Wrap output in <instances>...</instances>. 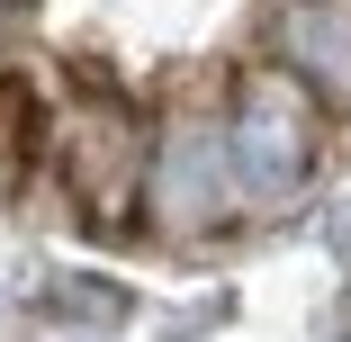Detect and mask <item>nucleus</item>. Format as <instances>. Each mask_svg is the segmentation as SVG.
Returning <instances> with one entry per match:
<instances>
[{
	"label": "nucleus",
	"mask_w": 351,
	"mask_h": 342,
	"mask_svg": "<svg viewBox=\"0 0 351 342\" xmlns=\"http://www.w3.org/2000/svg\"><path fill=\"white\" fill-rule=\"evenodd\" d=\"M226 154L252 208H289L324 162V90L298 63H252L226 90Z\"/></svg>",
	"instance_id": "f257e3e1"
},
{
	"label": "nucleus",
	"mask_w": 351,
	"mask_h": 342,
	"mask_svg": "<svg viewBox=\"0 0 351 342\" xmlns=\"http://www.w3.org/2000/svg\"><path fill=\"white\" fill-rule=\"evenodd\" d=\"M234 154H226V108H171L154 135H145V180H135V208H145L154 234L171 243H198L234 217Z\"/></svg>",
	"instance_id": "f03ea898"
},
{
	"label": "nucleus",
	"mask_w": 351,
	"mask_h": 342,
	"mask_svg": "<svg viewBox=\"0 0 351 342\" xmlns=\"http://www.w3.org/2000/svg\"><path fill=\"white\" fill-rule=\"evenodd\" d=\"M63 171H73L82 217H117L135 208V180H145V126L117 90H82V108L63 117Z\"/></svg>",
	"instance_id": "7ed1b4c3"
},
{
	"label": "nucleus",
	"mask_w": 351,
	"mask_h": 342,
	"mask_svg": "<svg viewBox=\"0 0 351 342\" xmlns=\"http://www.w3.org/2000/svg\"><path fill=\"white\" fill-rule=\"evenodd\" d=\"M279 63L315 90H351V0H289L279 10Z\"/></svg>",
	"instance_id": "20e7f679"
},
{
	"label": "nucleus",
	"mask_w": 351,
	"mask_h": 342,
	"mask_svg": "<svg viewBox=\"0 0 351 342\" xmlns=\"http://www.w3.org/2000/svg\"><path fill=\"white\" fill-rule=\"evenodd\" d=\"M45 306H54V315H73V324H117V315H126L117 289H54Z\"/></svg>",
	"instance_id": "39448f33"
},
{
	"label": "nucleus",
	"mask_w": 351,
	"mask_h": 342,
	"mask_svg": "<svg viewBox=\"0 0 351 342\" xmlns=\"http://www.w3.org/2000/svg\"><path fill=\"white\" fill-rule=\"evenodd\" d=\"M19 45H27V0H0V73L19 63Z\"/></svg>",
	"instance_id": "423d86ee"
},
{
	"label": "nucleus",
	"mask_w": 351,
	"mask_h": 342,
	"mask_svg": "<svg viewBox=\"0 0 351 342\" xmlns=\"http://www.w3.org/2000/svg\"><path fill=\"white\" fill-rule=\"evenodd\" d=\"M342 342H351V333H342Z\"/></svg>",
	"instance_id": "0eeeda50"
}]
</instances>
